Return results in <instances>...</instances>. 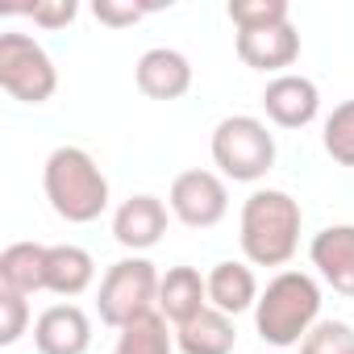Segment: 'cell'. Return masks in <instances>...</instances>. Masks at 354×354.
I'll return each instance as SVG.
<instances>
[{"label":"cell","instance_id":"cell-1","mask_svg":"<svg viewBox=\"0 0 354 354\" xmlns=\"http://www.w3.org/2000/svg\"><path fill=\"white\" fill-rule=\"evenodd\" d=\"M300 225H304L300 201H292L279 188H259L242 205V221H238L242 254L254 267H283L300 246Z\"/></svg>","mask_w":354,"mask_h":354},{"label":"cell","instance_id":"cell-2","mask_svg":"<svg viewBox=\"0 0 354 354\" xmlns=\"http://www.w3.org/2000/svg\"><path fill=\"white\" fill-rule=\"evenodd\" d=\"M42 188H46L50 209L71 225H88L109 209V180L84 146L50 150L42 167Z\"/></svg>","mask_w":354,"mask_h":354},{"label":"cell","instance_id":"cell-3","mask_svg":"<svg viewBox=\"0 0 354 354\" xmlns=\"http://www.w3.org/2000/svg\"><path fill=\"white\" fill-rule=\"evenodd\" d=\"M321 317V288L308 271H279L254 304V329L267 346L288 350L308 337Z\"/></svg>","mask_w":354,"mask_h":354},{"label":"cell","instance_id":"cell-4","mask_svg":"<svg viewBox=\"0 0 354 354\" xmlns=\"http://www.w3.org/2000/svg\"><path fill=\"white\" fill-rule=\"evenodd\" d=\"M213 162L234 184H259L275 167V133L259 117H225L213 129Z\"/></svg>","mask_w":354,"mask_h":354},{"label":"cell","instance_id":"cell-5","mask_svg":"<svg viewBox=\"0 0 354 354\" xmlns=\"http://www.w3.org/2000/svg\"><path fill=\"white\" fill-rule=\"evenodd\" d=\"M158 283L162 275L154 271L150 259H121L104 271L100 279V292H96V308H100V321L113 325V329H125L129 321L146 317L158 308Z\"/></svg>","mask_w":354,"mask_h":354},{"label":"cell","instance_id":"cell-6","mask_svg":"<svg viewBox=\"0 0 354 354\" xmlns=\"http://www.w3.org/2000/svg\"><path fill=\"white\" fill-rule=\"evenodd\" d=\"M0 88L21 104H46L59 88L55 59L30 34H0Z\"/></svg>","mask_w":354,"mask_h":354},{"label":"cell","instance_id":"cell-7","mask_svg":"<svg viewBox=\"0 0 354 354\" xmlns=\"http://www.w3.org/2000/svg\"><path fill=\"white\" fill-rule=\"evenodd\" d=\"M167 205L188 230H213L230 213V188H225V180L217 171H205V167L180 171L171 180Z\"/></svg>","mask_w":354,"mask_h":354},{"label":"cell","instance_id":"cell-8","mask_svg":"<svg viewBox=\"0 0 354 354\" xmlns=\"http://www.w3.org/2000/svg\"><path fill=\"white\" fill-rule=\"evenodd\" d=\"M263 109L279 129H304L321 113V92H317V84L308 75L283 71L263 88Z\"/></svg>","mask_w":354,"mask_h":354},{"label":"cell","instance_id":"cell-9","mask_svg":"<svg viewBox=\"0 0 354 354\" xmlns=\"http://www.w3.org/2000/svg\"><path fill=\"white\" fill-rule=\"evenodd\" d=\"M34 346L38 354H88L92 346V321L80 304H50L34 321Z\"/></svg>","mask_w":354,"mask_h":354},{"label":"cell","instance_id":"cell-10","mask_svg":"<svg viewBox=\"0 0 354 354\" xmlns=\"http://www.w3.org/2000/svg\"><path fill=\"white\" fill-rule=\"evenodd\" d=\"M133 80H138V92L150 100H180L192 88V63L188 55L171 50V46H154L138 59Z\"/></svg>","mask_w":354,"mask_h":354},{"label":"cell","instance_id":"cell-11","mask_svg":"<svg viewBox=\"0 0 354 354\" xmlns=\"http://www.w3.org/2000/svg\"><path fill=\"white\" fill-rule=\"evenodd\" d=\"M308 259L333 292L354 300V225H325L321 234H313Z\"/></svg>","mask_w":354,"mask_h":354},{"label":"cell","instance_id":"cell-12","mask_svg":"<svg viewBox=\"0 0 354 354\" xmlns=\"http://www.w3.org/2000/svg\"><path fill=\"white\" fill-rule=\"evenodd\" d=\"M167 234V205L150 192H138L129 196L117 213H113V238L125 246V250H150L158 246Z\"/></svg>","mask_w":354,"mask_h":354},{"label":"cell","instance_id":"cell-13","mask_svg":"<svg viewBox=\"0 0 354 354\" xmlns=\"http://www.w3.org/2000/svg\"><path fill=\"white\" fill-rule=\"evenodd\" d=\"M238 59L250 71H279L300 59V34L296 26H271V30H242L238 34Z\"/></svg>","mask_w":354,"mask_h":354},{"label":"cell","instance_id":"cell-14","mask_svg":"<svg viewBox=\"0 0 354 354\" xmlns=\"http://www.w3.org/2000/svg\"><path fill=\"white\" fill-rule=\"evenodd\" d=\"M209 308V279L196 267H171L158 283V313L180 329Z\"/></svg>","mask_w":354,"mask_h":354},{"label":"cell","instance_id":"cell-15","mask_svg":"<svg viewBox=\"0 0 354 354\" xmlns=\"http://www.w3.org/2000/svg\"><path fill=\"white\" fill-rule=\"evenodd\" d=\"M205 279H209V304L217 313H225V317H238V313H246V308L259 304V279H254V271L246 263L225 259Z\"/></svg>","mask_w":354,"mask_h":354},{"label":"cell","instance_id":"cell-16","mask_svg":"<svg viewBox=\"0 0 354 354\" xmlns=\"http://www.w3.org/2000/svg\"><path fill=\"white\" fill-rule=\"evenodd\" d=\"M46 259H50V246H42V242L5 246V254H0V288L21 292V296L46 292Z\"/></svg>","mask_w":354,"mask_h":354},{"label":"cell","instance_id":"cell-17","mask_svg":"<svg viewBox=\"0 0 354 354\" xmlns=\"http://www.w3.org/2000/svg\"><path fill=\"white\" fill-rule=\"evenodd\" d=\"M175 346L184 354H234V346H238L234 317H225L209 304L201 317H192L188 325L175 329Z\"/></svg>","mask_w":354,"mask_h":354},{"label":"cell","instance_id":"cell-18","mask_svg":"<svg viewBox=\"0 0 354 354\" xmlns=\"http://www.w3.org/2000/svg\"><path fill=\"white\" fill-rule=\"evenodd\" d=\"M92 279H96V263H92V254L84 246H71V242L50 246V259H46V292L71 300V296H84L92 288Z\"/></svg>","mask_w":354,"mask_h":354},{"label":"cell","instance_id":"cell-19","mask_svg":"<svg viewBox=\"0 0 354 354\" xmlns=\"http://www.w3.org/2000/svg\"><path fill=\"white\" fill-rule=\"evenodd\" d=\"M113 354H175V333L167 329V317L154 308V313L129 321L125 329H117Z\"/></svg>","mask_w":354,"mask_h":354},{"label":"cell","instance_id":"cell-20","mask_svg":"<svg viewBox=\"0 0 354 354\" xmlns=\"http://www.w3.org/2000/svg\"><path fill=\"white\" fill-rule=\"evenodd\" d=\"M325 154L342 167H354V100H342L329 117H325Z\"/></svg>","mask_w":354,"mask_h":354},{"label":"cell","instance_id":"cell-21","mask_svg":"<svg viewBox=\"0 0 354 354\" xmlns=\"http://www.w3.org/2000/svg\"><path fill=\"white\" fill-rule=\"evenodd\" d=\"M230 21L242 30H271V26H288L292 9L288 0H234L230 5Z\"/></svg>","mask_w":354,"mask_h":354},{"label":"cell","instance_id":"cell-22","mask_svg":"<svg viewBox=\"0 0 354 354\" xmlns=\"http://www.w3.org/2000/svg\"><path fill=\"white\" fill-rule=\"evenodd\" d=\"M300 354H354V329L346 321H317L300 342Z\"/></svg>","mask_w":354,"mask_h":354},{"label":"cell","instance_id":"cell-23","mask_svg":"<svg viewBox=\"0 0 354 354\" xmlns=\"http://www.w3.org/2000/svg\"><path fill=\"white\" fill-rule=\"evenodd\" d=\"M5 13H26V17H34V26H42V30H63V26L75 21L80 5H75V0H38V5H9Z\"/></svg>","mask_w":354,"mask_h":354},{"label":"cell","instance_id":"cell-24","mask_svg":"<svg viewBox=\"0 0 354 354\" xmlns=\"http://www.w3.org/2000/svg\"><path fill=\"white\" fill-rule=\"evenodd\" d=\"M26 325H30V300L21 292H5V288H0V346L21 342Z\"/></svg>","mask_w":354,"mask_h":354},{"label":"cell","instance_id":"cell-25","mask_svg":"<svg viewBox=\"0 0 354 354\" xmlns=\"http://www.w3.org/2000/svg\"><path fill=\"white\" fill-rule=\"evenodd\" d=\"M150 9H154V5H117V0H96V5H92L96 21H104V26H113V30H121V26H133V21H142V17H146Z\"/></svg>","mask_w":354,"mask_h":354},{"label":"cell","instance_id":"cell-26","mask_svg":"<svg viewBox=\"0 0 354 354\" xmlns=\"http://www.w3.org/2000/svg\"><path fill=\"white\" fill-rule=\"evenodd\" d=\"M279 354H283V350H279Z\"/></svg>","mask_w":354,"mask_h":354}]
</instances>
